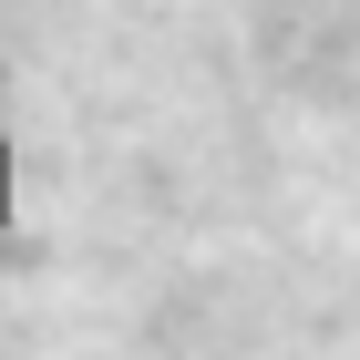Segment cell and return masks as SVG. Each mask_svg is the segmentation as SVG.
<instances>
[{
	"label": "cell",
	"mask_w": 360,
	"mask_h": 360,
	"mask_svg": "<svg viewBox=\"0 0 360 360\" xmlns=\"http://www.w3.org/2000/svg\"><path fill=\"white\" fill-rule=\"evenodd\" d=\"M21 237V165H11V52H0V248Z\"/></svg>",
	"instance_id": "6da1fadb"
}]
</instances>
